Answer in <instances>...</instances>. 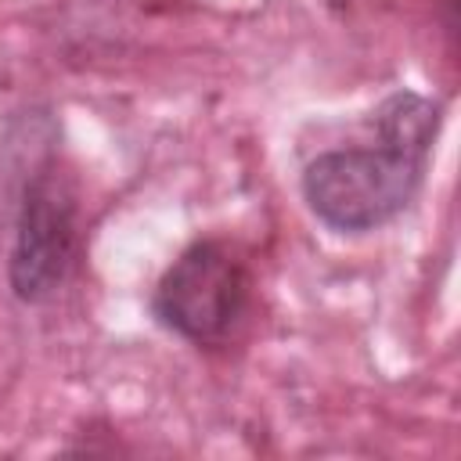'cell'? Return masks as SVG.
Masks as SVG:
<instances>
[{"mask_svg":"<svg viewBox=\"0 0 461 461\" xmlns=\"http://www.w3.org/2000/svg\"><path fill=\"white\" fill-rule=\"evenodd\" d=\"M436 119V108L418 94L389 97L375 148L328 151L306 166L303 194L310 209L339 230H371L393 220L421 184Z\"/></svg>","mask_w":461,"mask_h":461,"instance_id":"cell-1","label":"cell"},{"mask_svg":"<svg viewBox=\"0 0 461 461\" xmlns=\"http://www.w3.org/2000/svg\"><path fill=\"white\" fill-rule=\"evenodd\" d=\"M249 303L245 263L220 241L191 245L158 281V317L191 342H220L230 335Z\"/></svg>","mask_w":461,"mask_h":461,"instance_id":"cell-2","label":"cell"},{"mask_svg":"<svg viewBox=\"0 0 461 461\" xmlns=\"http://www.w3.org/2000/svg\"><path fill=\"white\" fill-rule=\"evenodd\" d=\"M76 256V194L68 180L43 169L25 187L14 252H11V288L25 303L47 299L68 274Z\"/></svg>","mask_w":461,"mask_h":461,"instance_id":"cell-3","label":"cell"}]
</instances>
